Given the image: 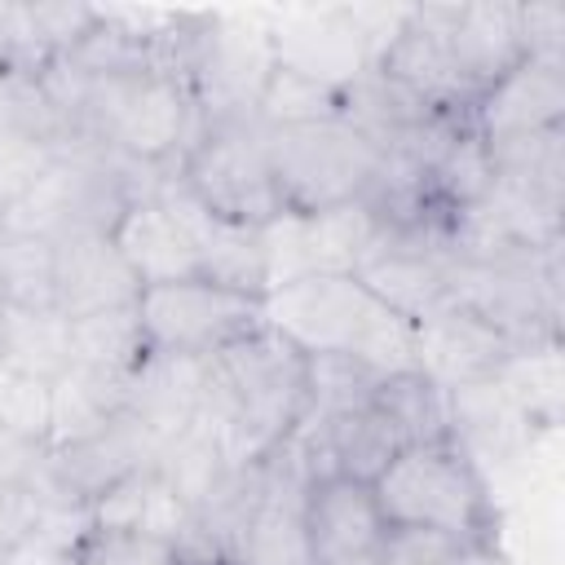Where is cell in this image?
<instances>
[{
    "label": "cell",
    "instance_id": "cell-7",
    "mask_svg": "<svg viewBox=\"0 0 565 565\" xmlns=\"http://www.w3.org/2000/svg\"><path fill=\"white\" fill-rule=\"evenodd\" d=\"M172 172L181 190L216 221L243 230H269L282 216V199L269 172L265 132L256 115L203 119Z\"/></svg>",
    "mask_w": 565,
    "mask_h": 565
},
{
    "label": "cell",
    "instance_id": "cell-19",
    "mask_svg": "<svg viewBox=\"0 0 565 565\" xmlns=\"http://www.w3.org/2000/svg\"><path fill=\"white\" fill-rule=\"evenodd\" d=\"M66 556L75 565H190L168 534L132 525H88Z\"/></svg>",
    "mask_w": 565,
    "mask_h": 565
},
{
    "label": "cell",
    "instance_id": "cell-21",
    "mask_svg": "<svg viewBox=\"0 0 565 565\" xmlns=\"http://www.w3.org/2000/svg\"><path fill=\"white\" fill-rule=\"evenodd\" d=\"M0 424L13 437L49 446V384L0 362Z\"/></svg>",
    "mask_w": 565,
    "mask_h": 565
},
{
    "label": "cell",
    "instance_id": "cell-9",
    "mask_svg": "<svg viewBox=\"0 0 565 565\" xmlns=\"http://www.w3.org/2000/svg\"><path fill=\"white\" fill-rule=\"evenodd\" d=\"M115 247L132 265L141 287L154 282H181V278H203L199 260V238H194V203L181 190L177 172L154 177L119 216L110 230Z\"/></svg>",
    "mask_w": 565,
    "mask_h": 565
},
{
    "label": "cell",
    "instance_id": "cell-1",
    "mask_svg": "<svg viewBox=\"0 0 565 565\" xmlns=\"http://www.w3.org/2000/svg\"><path fill=\"white\" fill-rule=\"evenodd\" d=\"M309 415V358L278 335L256 327L199 362V411L234 463L274 455Z\"/></svg>",
    "mask_w": 565,
    "mask_h": 565
},
{
    "label": "cell",
    "instance_id": "cell-6",
    "mask_svg": "<svg viewBox=\"0 0 565 565\" xmlns=\"http://www.w3.org/2000/svg\"><path fill=\"white\" fill-rule=\"evenodd\" d=\"M260 132L282 216H318L349 207L366 194L380 168V146L344 115L305 124H260Z\"/></svg>",
    "mask_w": 565,
    "mask_h": 565
},
{
    "label": "cell",
    "instance_id": "cell-3",
    "mask_svg": "<svg viewBox=\"0 0 565 565\" xmlns=\"http://www.w3.org/2000/svg\"><path fill=\"white\" fill-rule=\"evenodd\" d=\"M265 327L287 335L300 353L358 358L384 375L419 371L415 322L393 313L353 274H305L269 287Z\"/></svg>",
    "mask_w": 565,
    "mask_h": 565
},
{
    "label": "cell",
    "instance_id": "cell-22",
    "mask_svg": "<svg viewBox=\"0 0 565 565\" xmlns=\"http://www.w3.org/2000/svg\"><path fill=\"white\" fill-rule=\"evenodd\" d=\"M44 516L49 508L31 490L0 481V565H9L26 543H35Z\"/></svg>",
    "mask_w": 565,
    "mask_h": 565
},
{
    "label": "cell",
    "instance_id": "cell-4",
    "mask_svg": "<svg viewBox=\"0 0 565 565\" xmlns=\"http://www.w3.org/2000/svg\"><path fill=\"white\" fill-rule=\"evenodd\" d=\"M371 494L380 503L384 525H411V530H437L463 543L494 547L499 539V512L486 490V477L459 433L424 441L402 450L375 481Z\"/></svg>",
    "mask_w": 565,
    "mask_h": 565
},
{
    "label": "cell",
    "instance_id": "cell-2",
    "mask_svg": "<svg viewBox=\"0 0 565 565\" xmlns=\"http://www.w3.org/2000/svg\"><path fill=\"white\" fill-rule=\"evenodd\" d=\"M455 415L446 393L424 375V371H397L384 375L380 388L331 419H305L296 428L300 459L313 477H353V481H375L402 450L450 437Z\"/></svg>",
    "mask_w": 565,
    "mask_h": 565
},
{
    "label": "cell",
    "instance_id": "cell-10",
    "mask_svg": "<svg viewBox=\"0 0 565 565\" xmlns=\"http://www.w3.org/2000/svg\"><path fill=\"white\" fill-rule=\"evenodd\" d=\"M305 499H309V468L300 459V446L282 441L274 455H265V481L238 530L230 565H309Z\"/></svg>",
    "mask_w": 565,
    "mask_h": 565
},
{
    "label": "cell",
    "instance_id": "cell-13",
    "mask_svg": "<svg viewBox=\"0 0 565 565\" xmlns=\"http://www.w3.org/2000/svg\"><path fill=\"white\" fill-rule=\"evenodd\" d=\"M561 115H565V53H530L477 97L468 119L481 141H494V137L561 128Z\"/></svg>",
    "mask_w": 565,
    "mask_h": 565
},
{
    "label": "cell",
    "instance_id": "cell-20",
    "mask_svg": "<svg viewBox=\"0 0 565 565\" xmlns=\"http://www.w3.org/2000/svg\"><path fill=\"white\" fill-rule=\"evenodd\" d=\"M380 565H503V561L486 543H463V539H450L437 530L388 525Z\"/></svg>",
    "mask_w": 565,
    "mask_h": 565
},
{
    "label": "cell",
    "instance_id": "cell-18",
    "mask_svg": "<svg viewBox=\"0 0 565 565\" xmlns=\"http://www.w3.org/2000/svg\"><path fill=\"white\" fill-rule=\"evenodd\" d=\"M141 358H146V344H141V327H137L132 309L88 313V318L71 322V362L115 371V375H132Z\"/></svg>",
    "mask_w": 565,
    "mask_h": 565
},
{
    "label": "cell",
    "instance_id": "cell-17",
    "mask_svg": "<svg viewBox=\"0 0 565 565\" xmlns=\"http://www.w3.org/2000/svg\"><path fill=\"white\" fill-rule=\"evenodd\" d=\"M481 146H486L490 181L561 207V181H565L561 128H539V132H521V137H494V141H481Z\"/></svg>",
    "mask_w": 565,
    "mask_h": 565
},
{
    "label": "cell",
    "instance_id": "cell-8",
    "mask_svg": "<svg viewBox=\"0 0 565 565\" xmlns=\"http://www.w3.org/2000/svg\"><path fill=\"white\" fill-rule=\"evenodd\" d=\"M132 313H137L146 353H168V358H207L221 344L265 327L260 296H247L207 278L141 287Z\"/></svg>",
    "mask_w": 565,
    "mask_h": 565
},
{
    "label": "cell",
    "instance_id": "cell-5",
    "mask_svg": "<svg viewBox=\"0 0 565 565\" xmlns=\"http://www.w3.org/2000/svg\"><path fill=\"white\" fill-rule=\"evenodd\" d=\"M446 296L503 331L521 353L539 340L552 344L561 322V247L450 252Z\"/></svg>",
    "mask_w": 565,
    "mask_h": 565
},
{
    "label": "cell",
    "instance_id": "cell-15",
    "mask_svg": "<svg viewBox=\"0 0 565 565\" xmlns=\"http://www.w3.org/2000/svg\"><path fill=\"white\" fill-rule=\"evenodd\" d=\"M124 406H128V375L66 362L49 380V450L93 437Z\"/></svg>",
    "mask_w": 565,
    "mask_h": 565
},
{
    "label": "cell",
    "instance_id": "cell-11",
    "mask_svg": "<svg viewBox=\"0 0 565 565\" xmlns=\"http://www.w3.org/2000/svg\"><path fill=\"white\" fill-rule=\"evenodd\" d=\"M415 358H419V371L441 393H459L503 375L521 358V349L503 331H494L486 318H477L472 309L446 296L424 318H415Z\"/></svg>",
    "mask_w": 565,
    "mask_h": 565
},
{
    "label": "cell",
    "instance_id": "cell-12",
    "mask_svg": "<svg viewBox=\"0 0 565 565\" xmlns=\"http://www.w3.org/2000/svg\"><path fill=\"white\" fill-rule=\"evenodd\" d=\"M309 521V565H380L384 516L371 494V481L353 477H313L305 499Z\"/></svg>",
    "mask_w": 565,
    "mask_h": 565
},
{
    "label": "cell",
    "instance_id": "cell-23",
    "mask_svg": "<svg viewBox=\"0 0 565 565\" xmlns=\"http://www.w3.org/2000/svg\"><path fill=\"white\" fill-rule=\"evenodd\" d=\"M57 565H75V561H71V556H62V561H57Z\"/></svg>",
    "mask_w": 565,
    "mask_h": 565
},
{
    "label": "cell",
    "instance_id": "cell-16",
    "mask_svg": "<svg viewBox=\"0 0 565 565\" xmlns=\"http://www.w3.org/2000/svg\"><path fill=\"white\" fill-rule=\"evenodd\" d=\"M0 362L49 384L71 362V318H62L53 305L0 300Z\"/></svg>",
    "mask_w": 565,
    "mask_h": 565
},
{
    "label": "cell",
    "instance_id": "cell-14",
    "mask_svg": "<svg viewBox=\"0 0 565 565\" xmlns=\"http://www.w3.org/2000/svg\"><path fill=\"white\" fill-rule=\"evenodd\" d=\"M141 282L110 234H75L53 243V309L62 318H88L132 309Z\"/></svg>",
    "mask_w": 565,
    "mask_h": 565
}]
</instances>
